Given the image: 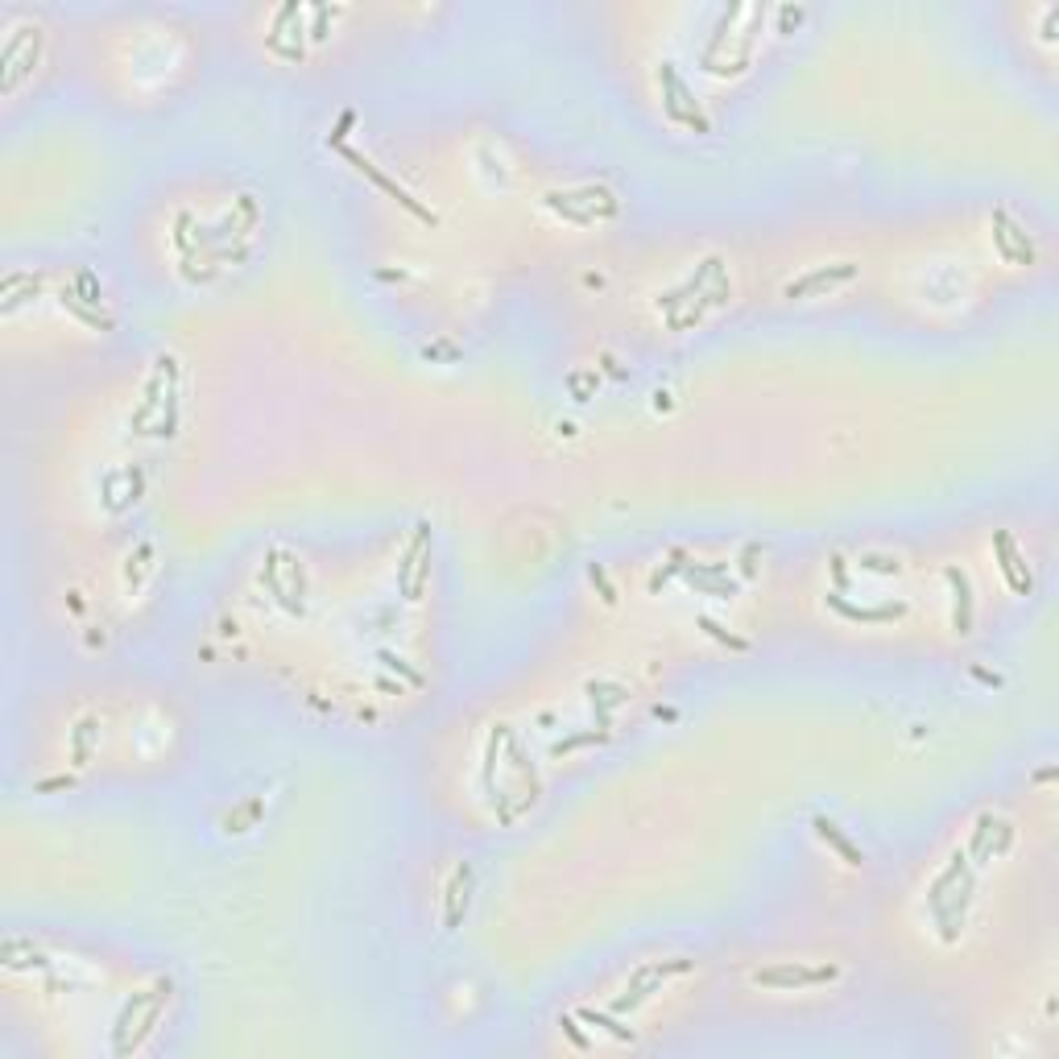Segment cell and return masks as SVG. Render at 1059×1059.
<instances>
[{"mask_svg": "<svg viewBox=\"0 0 1059 1059\" xmlns=\"http://www.w3.org/2000/svg\"><path fill=\"white\" fill-rule=\"evenodd\" d=\"M700 625H704V629L712 633V638H720V642H729L733 650H745V642H741V638H729V633H724V629H720V625H716L712 617H700Z\"/></svg>", "mask_w": 1059, "mask_h": 1059, "instance_id": "9c48e42d", "label": "cell"}, {"mask_svg": "<svg viewBox=\"0 0 1059 1059\" xmlns=\"http://www.w3.org/2000/svg\"><path fill=\"white\" fill-rule=\"evenodd\" d=\"M840 977L836 964H774V968H758L753 973V985H766V989H815V985H828Z\"/></svg>", "mask_w": 1059, "mask_h": 1059, "instance_id": "7a4b0ae2", "label": "cell"}, {"mask_svg": "<svg viewBox=\"0 0 1059 1059\" xmlns=\"http://www.w3.org/2000/svg\"><path fill=\"white\" fill-rule=\"evenodd\" d=\"M592 580L600 584V592H604V604H613V600H617V592L609 588V580H604V571H600V567H592Z\"/></svg>", "mask_w": 1059, "mask_h": 1059, "instance_id": "30bf717a", "label": "cell"}, {"mask_svg": "<svg viewBox=\"0 0 1059 1059\" xmlns=\"http://www.w3.org/2000/svg\"><path fill=\"white\" fill-rule=\"evenodd\" d=\"M468 898H472V865L468 861H460L456 865V873L447 877V927L456 931L460 927V919L468 915Z\"/></svg>", "mask_w": 1059, "mask_h": 1059, "instance_id": "5b68a950", "label": "cell"}, {"mask_svg": "<svg viewBox=\"0 0 1059 1059\" xmlns=\"http://www.w3.org/2000/svg\"><path fill=\"white\" fill-rule=\"evenodd\" d=\"M811 824H815V832H820V840H824V844H832V849L840 853V861H844V865H853V869H861V865H865L861 849H857V844H853L849 836H844V832H840L832 820H824V815H815Z\"/></svg>", "mask_w": 1059, "mask_h": 1059, "instance_id": "52a82bcc", "label": "cell"}, {"mask_svg": "<svg viewBox=\"0 0 1059 1059\" xmlns=\"http://www.w3.org/2000/svg\"><path fill=\"white\" fill-rule=\"evenodd\" d=\"M944 576H948V584H952V596H956L952 625H956V633H968V629H973V588H968V576H964L960 567H948Z\"/></svg>", "mask_w": 1059, "mask_h": 1059, "instance_id": "8992f818", "label": "cell"}, {"mask_svg": "<svg viewBox=\"0 0 1059 1059\" xmlns=\"http://www.w3.org/2000/svg\"><path fill=\"white\" fill-rule=\"evenodd\" d=\"M547 207L559 211L563 220L571 224H596V220H613L617 216V195L609 187H576V191H551L547 195Z\"/></svg>", "mask_w": 1059, "mask_h": 1059, "instance_id": "6da1fadb", "label": "cell"}, {"mask_svg": "<svg viewBox=\"0 0 1059 1059\" xmlns=\"http://www.w3.org/2000/svg\"><path fill=\"white\" fill-rule=\"evenodd\" d=\"M340 154H344V158H348V162H352L360 174H365V178H373V183H377L385 195H393V199H398V203L410 211V216H418L422 224H435V211H427V207H422V203H418V199H414L406 187H398V183H393V178H385V174H381V170H377V166H373L365 154H356V149H348V145H340Z\"/></svg>", "mask_w": 1059, "mask_h": 1059, "instance_id": "3957f363", "label": "cell"}, {"mask_svg": "<svg viewBox=\"0 0 1059 1059\" xmlns=\"http://www.w3.org/2000/svg\"><path fill=\"white\" fill-rule=\"evenodd\" d=\"M100 741V720L96 716H83L75 729H71V762L75 766H87L92 762V749Z\"/></svg>", "mask_w": 1059, "mask_h": 1059, "instance_id": "ba28073f", "label": "cell"}, {"mask_svg": "<svg viewBox=\"0 0 1059 1059\" xmlns=\"http://www.w3.org/2000/svg\"><path fill=\"white\" fill-rule=\"evenodd\" d=\"M857 278V261H840V265H828V269H811V274L786 282V298H803V294H815V290H832V286H844Z\"/></svg>", "mask_w": 1059, "mask_h": 1059, "instance_id": "277c9868", "label": "cell"}]
</instances>
